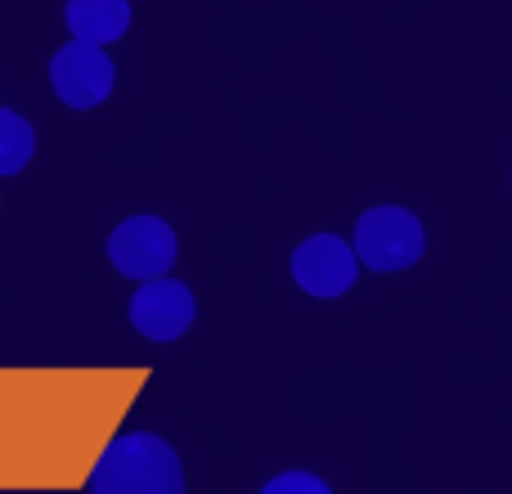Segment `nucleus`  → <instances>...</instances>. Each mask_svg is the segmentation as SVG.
<instances>
[{
    "mask_svg": "<svg viewBox=\"0 0 512 494\" xmlns=\"http://www.w3.org/2000/svg\"><path fill=\"white\" fill-rule=\"evenodd\" d=\"M113 81H117V68L104 54V45L81 41V36H72L50 59V86H54V95H59V104H68V108L104 104V99L113 95Z\"/></svg>",
    "mask_w": 512,
    "mask_h": 494,
    "instance_id": "nucleus-4",
    "label": "nucleus"
},
{
    "mask_svg": "<svg viewBox=\"0 0 512 494\" xmlns=\"http://www.w3.org/2000/svg\"><path fill=\"white\" fill-rule=\"evenodd\" d=\"M176 230L162 216H126L113 234H108V261L126 274V279L144 283L158 279L176 265Z\"/></svg>",
    "mask_w": 512,
    "mask_h": 494,
    "instance_id": "nucleus-3",
    "label": "nucleus"
},
{
    "mask_svg": "<svg viewBox=\"0 0 512 494\" xmlns=\"http://www.w3.org/2000/svg\"><path fill=\"white\" fill-rule=\"evenodd\" d=\"M288 490H306V494H328V486L319 477H306V472H283V477L265 481V494H288Z\"/></svg>",
    "mask_w": 512,
    "mask_h": 494,
    "instance_id": "nucleus-9",
    "label": "nucleus"
},
{
    "mask_svg": "<svg viewBox=\"0 0 512 494\" xmlns=\"http://www.w3.org/2000/svg\"><path fill=\"white\" fill-rule=\"evenodd\" d=\"M423 243H427L423 225H418V216L409 207L382 203V207H369L355 221V256L378 274L409 270L423 256Z\"/></svg>",
    "mask_w": 512,
    "mask_h": 494,
    "instance_id": "nucleus-2",
    "label": "nucleus"
},
{
    "mask_svg": "<svg viewBox=\"0 0 512 494\" xmlns=\"http://www.w3.org/2000/svg\"><path fill=\"white\" fill-rule=\"evenodd\" d=\"M355 274H360V256L355 243L337 239V234H310L306 243L292 252V279L310 297H342L351 292Z\"/></svg>",
    "mask_w": 512,
    "mask_h": 494,
    "instance_id": "nucleus-6",
    "label": "nucleus"
},
{
    "mask_svg": "<svg viewBox=\"0 0 512 494\" xmlns=\"http://www.w3.org/2000/svg\"><path fill=\"white\" fill-rule=\"evenodd\" d=\"M63 23L81 41L113 45L131 27V0H68L63 5Z\"/></svg>",
    "mask_w": 512,
    "mask_h": 494,
    "instance_id": "nucleus-7",
    "label": "nucleus"
},
{
    "mask_svg": "<svg viewBox=\"0 0 512 494\" xmlns=\"http://www.w3.org/2000/svg\"><path fill=\"white\" fill-rule=\"evenodd\" d=\"M90 486L108 494H180L185 472L162 436L126 432L104 450V459L90 472Z\"/></svg>",
    "mask_w": 512,
    "mask_h": 494,
    "instance_id": "nucleus-1",
    "label": "nucleus"
},
{
    "mask_svg": "<svg viewBox=\"0 0 512 494\" xmlns=\"http://www.w3.org/2000/svg\"><path fill=\"white\" fill-rule=\"evenodd\" d=\"M36 153V131L23 113L0 108V176H18Z\"/></svg>",
    "mask_w": 512,
    "mask_h": 494,
    "instance_id": "nucleus-8",
    "label": "nucleus"
},
{
    "mask_svg": "<svg viewBox=\"0 0 512 494\" xmlns=\"http://www.w3.org/2000/svg\"><path fill=\"white\" fill-rule=\"evenodd\" d=\"M126 315H131V324L140 328L149 342H176V337H185L189 328H194L198 301L180 279L158 274V279H144L140 288H135Z\"/></svg>",
    "mask_w": 512,
    "mask_h": 494,
    "instance_id": "nucleus-5",
    "label": "nucleus"
}]
</instances>
